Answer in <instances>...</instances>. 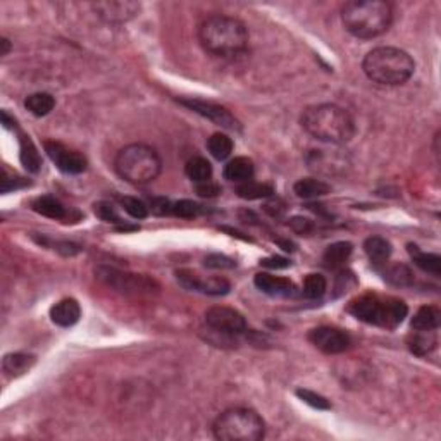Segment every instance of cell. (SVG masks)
<instances>
[{
  "instance_id": "2e32d148",
  "label": "cell",
  "mask_w": 441,
  "mask_h": 441,
  "mask_svg": "<svg viewBox=\"0 0 441 441\" xmlns=\"http://www.w3.org/2000/svg\"><path fill=\"white\" fill-rule=\"evenodd\" d=\"M254 283L262 294L271 296L290 299V296L296 295L295 283L288 278H281V276H273L269 273H257L254 278Z\"/></svg>"
},
{
  "instance_id": "484cf974",
  "label": "cell",
  "mask_w": 441,
  "mask_h": 441,
  "mask_svg": "<svg viewBox=\"0 0 441 441\" xmlns=\"http://www.w3.org/2000/svg\"><path fill=\"white\" fill-rule=\"evenodd\" d=\"M364 252L369 257L370 262L374 264H386L390 261L393 247L391 243L383 237H369L364 242Z\"/></svg>"
},
{
  "instance_id": "bcb514c9",
  "label": "cell",
  "mask_w": 441,
  "mask_h": 441,
  "mask_svg": "<svg viewBox=\"0 0 441 441\" xmlns=\"http://www.w3.org/2000/svg\"><path fill=\"white\" fill-rule=\"evenodd\" d=\"M0 45H2V56H7V53H9V51H11V42L7 38H2V42H0Z\"/></svg>"
},
{
  "instance_id": "7a4b0ae2",
  "label": "cell",
  "mask_w": 441,
  "mask_h": 441,
  "mask_svg": "<svg viewBox=\"0 0 441 441\" xmlns=\"http://www.w3.org/2000/svg\"><path fill=\"white\" fill-rule=\"evenodd\" d=\"M199 42L205 52L216 57H237L249 48L250 35L245 23L232 16L214 14L199 26Z\"/></svg>"
},
{
  "instance_id": "ac0fdd59",
  "label": "cell",
  "mask_w": 441,
  "mask_h": 441,
  "mask_svg": "<svg viewBox=\"0 0 441 441\" xmlns=\"http://www.w3.org/2000/svg\"><path fill=\"white\" fill-rule=\"evenodd\" d=\"M254 172H255L254 160L249 157H234L226 164L224 169H222L224 180L233 181V183H245V181H250L254 178Z\"/></svg>"
},
{
  "instance_id": "d6a6232c",
  "label": "cell",
  "mask_w": 441,
  "mask_h": 441,
  "mask_svg": "<svg viewBox=\"0 0 441 441\" xmlns=\"http://www.w3.org/2000/svg\"><path fill=\"white\" fill-rule=\"evenodd\" d=\"M326 290H328V281L323 274H308L303 281L302 295L308 300L323 299Z\"/></svg>"
},
{
  "instance_id": "5b68a950",
  "label": "cell",
  "mask_w": 441,
  "mask_h": 441,
  "mask_svg": "<svg viewBox=\"0 0 441 441\" xmlns=\"http://www.w3.org/2000/svg\"><path fill=\"white\" fill-rule=\"evenodd\" d=\"M114 171L126 183L143 187L159 178L162 159L154 147L145 143H130L118 152Z\"/></svg>"
},
{
  "instance_id": "f1b7e54d",
  "label": "cell",
  "mask_w": 441,
  "mask_h": 441,
  "mask_svg": "<svg viewBox=\"0 0 441 441\" xmlns=\"http://www.w3.org/2000/svg\"><path fill=\"white\" fill-rule=\"evenodd\" d=\"M24 107L36 118H43L47 114H51L56 107V98L47 92H36L28 95L26 100H24Z\"/></svg>"
},
{
  "instance_id": "5bb4252c",
  "label": "cell",
  "mask_w": 441,
  "mask_h": 441,
  "mask_svg": "<svg viewBox=\"0 0 441 441\" xmlns=\"http://www.w3.org/2000/svg\"><path fill=\"white\" fill-rule=\"evenodd\" d=\"M93 11L97 12L98 18L107 24H123L133 19L140 12L138 2H130V0H107V2H95L92 4Z\"/></svg>"
},
{
  "instance_id": "277c9868",
  "label": "cell",
  "mask_w": 441,
  "mask_h": 441,
  "mask_svg": "<svg viewBox=\"0 0 441 441\" xmlns=\"http://www.w3.org/2000/svg\"><path fill=\"white\" fill-rule=\"evenodd\" d=\"M362 71L374 83L383 86L405 85L415 71V63L409 52L398 47H376L365 53Z\"/></svg>"
},
{
  "instance_id": "6da1fadb",
  "label": "cell",
  "mask_w": 441,
  "mask_h": 441,
  "mask_svg": "<svg viewBox=\"0 0 441 441\" xmlns=\"http://www.w3.org/2000/svg\"><path fill=\"white\" fill-rule=\"evenodd\" d=\"M300 125L312 138L328 145H345L356 137V121L336 104L308 105L300 116Z\"/></svg>"
},
{
  "instance_id": "7c38bea8",
  "label": "cell",
  "mask_w": 441,
  "mask_h": 441,
  "mask_svg": "<svg viewBox=\"0 0 441 441\" xmlns=\"http://www.w3.org/2000/svg\"><path fill=\"white\" fill-rule=\"evenodd\" d=\"M43 148L57 169L66 172V175H81L88 167V160H86L83 154L73 150V148H68L63 143L45 142Z\"/></svg>"
},
{
  "instance_id": "f546056e",
  "label": "cell",
  "mask_w": 441,
  "mask_h": 441,
  "mask_svg": "<svg viewBox=\"0 0 441 441\" xmlns=\"http://www.w3.org/2000/svg\"><path fill=\"white\" fill-rule=\"evenodd\" d=\"M19 150H21L19 152V159H21V164L28 172H38L42 169V159H40L38 150L33 145L30 137H26V135L19 137Z\"/></svg>"
},
{
  "instance_id": "7402d4cb",
  "label": "cell",
  "mask_w": 441,
  "mask_h": 441,
  "mask_svg": "<svg viewBox=\"0 0 441 441\" xmlns=\"http://www.w3.org/2000/svg\"><path fill=\"white\" fill-rule=\"evenodd\" d=\"M31 209L35 210L36 214H40V216L48 217V219L59 221V219H66V217H68V209H66L64 205L56 199V197H51V195L36 197V199L31 202Z\"/></svg>"
},
{
  "instance_id": "b9f144b4",
  "label": "cell",
  "mask_w": 441,
  "mask_h": 441,
  "mask_svg": "<svg viewBox=\"0 0 441 441\" xmlns=\"http://www.w3.org/2000/svg\"><path fill=\"white\" fill-rule=\"evenodd\" d=\"M148 209L157 216H167L172 210V202L164 199V197H154V199H150V207Z\"/></svg>"
},
{
  "instance_id": "4fadbf2b",
  "label": "cell",
  "mask_w": 441,
  "mask_h": 441,
  "mask_svg": "<svg viewBox=\"0 0 441 441\" xmlns=\"http://www.w3.org/2000/svg\"><path fill=\"white\" fill-rule=\"evenodd\" d=\"M176 279L185 290L190 291H199L204 295H212V296H221L229 294L232 290V284L228 279L224 278H209L202 279L199 274L192 273L188 269H180L176 271Z\"/></svg>"
},
{
  "instance_id": "d6986e66",
  "label": "cell",
  "mask_w": 441,
  "mask_h": 441,
  "mask_svg": "<svg viewBox=\"0 0 441 441\" xmlns=\"http://www.w3.org/2000/svg\"><path fill=\"white\" fill-rule=\"evenodd\" d=\"M35 362L36 357L31 353H7L2 360V369L9 378H19L26 374L35 365Z\"/></svg>"
},
{
  "instance_id": "44dd1931",
  "label": "cell",
  "mask_w": 441,
  "mask_h": 441,
  "mask_svg": "<svg viewBox=\"0 0 441 441\" xmlns=\"http://www.w3.org/2000/svg\"><path fill=\"white\" fill-rule=\"evenodd\" d=\"M353 252V245L350 242H336L331 243L328 249L324 250L323 264L328 269H340L348 261L350 255Z\"/></svg>"
},
{
  "instance_id": "8fae6325",
  "label": "cell",
  "mask_w": 441,
  "mask_h": 441,
  "mask_svg": "<svg viewBox=\"0 0 441 441\" xmlns=\"http://www.w3.org/2000/svg\"><path fill=\"white\" fill-rule=\"evenodd\" d=\"M307 338L317 350L328 353V356L347 352L352 345V338L347 331L340 328H331V326H319V328L311 329Z\"/></svg>"
},
{
  "instance_id": "e575fe53",
  "label": "cell",
  "mask_w": 441,
  "mask_h": 441,
  "mask_svg": "<svg viewBox=\"0 0 441 441\" xmlns=\"http://www.w3.org/2000/svg\"><path fill=\"white\" fill-rule=\"evenodd\" d=\"M119 202H121L123 210H125L128 216L133 217V219H145L148 212H150L145 202L137 199V197H121Z\"/></svg>"
},
{
  "instance_id": "ab89813d",
  "label": "cell",
  "mask_w": 441,
  "mask_h": 441,
  "mask_svg": "<svg viewBox=\"0 0 441 441\" xmlns=\"http://www.w3.org/2000/svg\"><path fill=\"white\" fill-rule=\"evenodd\" d=\"M30 185V181L19 178V176H9V172H7V169H4V175H2V193H9L12 190H18L23 187H28Z\"/></svg>"
},
{
  "instance_id": "30bf717a",
  "label": "cell",
  "mask_w": 441,
  "mask_h": 441,
  "mask_svg": "<svg viewBox=\"0 0 441 441\" xmlns=\"http://www.w3.org/2000/svg\"><path fill=\"white\" fill-rule=\"evenodd\" d=\"M180 104L185 105L187 109L193 110L199 116L209 119L214 125L224 128L229 131H242V125L237 118L229 113L226 107L219 104H214V102L202 100V98H180Z\"/></svg>"
},
{
  "instance_id": "52a82bcc",
  "label": "cell",
  "mask_w": 441,
  "mask_h": 441,
  "mask_svg": "<svg viewBox=\"0 0 441 441\" xmlns=\"http://www.w3.org/2000/svg\"><path fill=\"white\" fill-rule=\"evenodd\" d=\"M212 435L219 441H259L266 436V422L254 409L233 407L217 415Z\"/></svg>"
},
{
  "instance_id": "cb8c5ba5",
  "label": "cell",
  "mask_w": 441,
  "mask_h": 441,
  "mask_svg": "<svg viewBox=\"0 0 441 441\" xmlns=\"http://www.w3.org/2000/svg\"><path fill=\"white\" fill-rule=\"evenodd\" d=\"M294 192L296 197H300V199L311 200V199H319V197H323V195H328V193L331 192V187H329V185L323 180L303 178V180H299L294 185Z\"/></svg>"
},
{
  "instance_id": "ba28073f",
  "label": "cell",
  "mask_w": 441,
  "mask_h": 441,
  "mask_svg": "<svg viewBox=\"0 0 441 441\" xmlns=\"http://www.w3.org/2000/svg\"><path fill=\"white\" fill-rule=\"evenodd\" d=\"M95 276L102 284L123 295H150L159 290V284L145 274H133L113 266H98Z\"/></svg>"
},
{
  "instance_id": "9a60e30c",
  "label": "cell",
  "mask_w": 441,
  "mask_h": 441,
  "mask_svg": "<svg viewBox=\"0 0 441 441\" xmlns=\"http://www.w3.org/2000/svg\"><path fill=\"white\" fill-rule=\"evenodd\" d=\"M308 167L316 172H323V175H335L338 169L347 166L345 155L340 152L324 150V148H316V150H308L307 157Z\"/></svg>"
},
{
  "instance_id": "9c48e42d",
  "label": "cell",
  "mask_w": 441,
  "mask_h": 441,
  "mask_svg": "<svg viewBox=\"0 0 441 441\" xmlns=\"http://www.w3.org/2000/svg\"><path fill=\"white\" fill-rule=\"evenodd\" d=\"M205 324H207L210 331L222 335L228 340H234V338H240L249 333L243 314L232 307H224V305H216V307L207 308Z\"/></svg>"
},
{
  "instance_id": "4316f807",
  "label": "cell",
  "mask_w": 441,
  "mask_h": 441,
  "mask_svg": "<svg viewBox=\"0 0 441 441\" xmlns=\"http://www.w3.org/2000/svg\"><path fill=\"white\" fill-rule=\"evenodd\" d=\"M407 249H409L412 261H414V264L419 267V269H422L424 273H430L435 276L441 274V257L438 254L422 252L417 245H412V243L407 245Z\"/></svg>"
},
{
  "instance_id": "8992f818",
  "label": "cell",
  "mask_w": 441,
  "mask_h": 441,
  "mask_svg": "<svg viewBox=\"0 0 441 441\" xmlns=\"http://www.w3.org/2000/svg\"><path fill=\"white\" fill-rule=\"evenodd\" d=\"M347 311L362 323L379 326L385 329L398 328L409 314V307L403 300L376 294L362 295L352 300Z\"/></svg>"
},
{
  "instance_id": "e0dca14e",
  "label": "cell",
  "mask_w": 441,
  "mask_h": 441,
  "mask_svg": "<svg viewBox=\"0 0 441 441\" xmlns=\"http://www.w3.org/2000/svg\"><path fill=\"white\" fill-rule=\"evenodd\" d=\"M81 307L78 300L63 299L51 308V319L61 328H71L80 321Z\"/></svg>"
},
{
  "instance_id": "4dcf8cb0",
  "label": "cell",
  "mask_w": 441,
  "mask_h": 441,
  "mask_svg": "<svg viewBox=\"0 0 441 441\" xmlns=\"http://www.w3.org/2000/svg\"><path fill=\"white\" fill-rule=\"evenodd\" d=\"M185 175L193 183H205V181L212 180V166L207 159L204 157H192L185 164Z\"/></svg>"
},
{
  "instance_id": "3957f363",
  "label": "cell",
  "mask_w": 441,
  "mask_h": 441,
  "mask_svg": "<svg viewBox=\"0 0 441 441\" xmlns=\"http://www.w3.org/2000/svg\"><path fill=\"white\" fill-rule=\"evenodd\" d=\"M341 24L350 35L373 40L385 35L393 23V7L385 0H350L341 7Z\"/></svg>"
},
{
  "instance_id": "d4e9b609",
  "label": "cell",
  "mask_w": 441,
  "mask_h": 441,
  "mask_svg": "<svg viewBox=\"0 0 441 441\" xmlns=\"http://www.w3.org/2000/svg\"><path fill=\"white\" fill-rule=\"evenodd\" d=\"M385 266V271H383V279L386 283H390L391 286H398V288H405L410 286L414 283V273L410 271L409 266L405 264H383Z\"/></svg>"
},
{
  "instance_id": "d590c367",
  "label": "cell",
  "mask_w": 441,
  "mask_h": 441,
  "mask_svg": "<svg viewBox=\"0 0 441 441\" xmlns=\"http://www.w3.org/2000/svg\"><path fill=\"white\" fill-rule=\"evenodd\" d=\"M171 214L176 217H181V219H193V217L202 214V205L193 200H180L172 204Z\"/></svg>"
},
{
  "instance_id": "f35d334b",
  "label": "cell",
  "mask_w": 441,
  "mask_h": 441,
  "mask_svg": "<svg viewBox=\"0 0 441 441\" xmlns=\"http://www.w3.org/2000/svg\"><path fill=\"white\" fill-rule=\"evenodd\" d=\"M357 284V279L353 273H350V271H340L336 276V284H335V290H336V296L341 294H347L350 288H353Z\"/></svg>"
},
{
  "instance_id": "836d02e7",
  "label": "cell",
  "mask_w": 441,
  "mask_h": 441,
  "mask_svg": "<svg viewBox=\"0 0 441 441\" xmlns=\"http://www.w3.org/2000/svg\"><path fill=\"white\" fill-rule=\"evenodd\" d=\"M93 210H95V214H97L98 219H102L104 222H109V224H116L121 229H128L125 221L121 219V216L118 214L116 207H114L110 202H105V200L97 202V204L93 205Z\"/></svg>"
},
{
  "instance_id": "1f68e13d",
  "label": "cell",
  "mask_w": 441,
  "mask_h": 441,
  "mask_svg": "<svg viewBox=\"0 0 441 441\" xmlns=\"http://www.w3.org/2000/svg\"><path fill=\"white\" fill-rule=\"evenodd\" d=\"M233 140L226 133H214L210 135V138L207 140V150L210 152V155L217 160L228 159L229 155L233 154Z\"/></svg>"
},
{
  "instance_id": "83f0119b",
  "label": "cell",
  "mask_w": 441,
  "mask_h": 441,
  "mask_svg": "<svg viewBox=\"0 0 441 441\" xmlns=\"http://www.w3.org/2000/svg\"><path fill=\"white\" fill-rule=\"evenodd\" d=\"M237 195L243 200H261L271 199L274 195V187L269 183H257V181H245L237 188Z\"/></svg>"
},
{
  "instance_id": "603a6c76",
  "label": "cell",
  "mask_w": 441,
  "mask_h": 441,
  "mask_svg": "<svg viewBox=\"0 0 441 441\" xmlns=\"http://www.w3.org/2000/svg\"><path fill=\"white\" fill-rule=\"evenodd\" d=\"M407 345L414 356L426 357L438 345V336H436V331H414L407 338Z\"/></svg>"
},
{
  "instance_id": "74e56055",
  "label": "cell",
  "mask_w": 441,
  "mask_h": 441,
  "mask_svg": "<svg viewBox=\"0 0 441 441\" xmlns=\"http://www.w3.org/2000/svg\"><path fill=\"white\" fill-rule=\"evenodd\" d=\"M204 264L209 269H233V267H237V262H234L232 257H226V255L221 254L207 255Z\"/></svg>"
},
{
  "instance_id": "8d00e7d4",
  "label": "cell",
  "mask_w": 441,
  "mask_h": 441,
  "mask_svg": "<svg viewBox=\"0 0 441 441\" xmlns=\"http://www.w3.org/2000/svg\"><path fill=\"white\" fill-rule=\"evenodd\" d=\"M296 397L302 400V402L308 403L311 407H314V409H317V410H329V409H331V403H329V400L324 398L323 395L316 393V391L299 388V390H296Z\"/></svg>"
},
{
  "instance_id": "f6af8a7d",
  "label": "cell",
  "mask_w": 441,
  "mask_h": 441,
  "mask_svg": "<svg viewBox=\"0 0 441 441\" xmlns=\"http://www.w3.org/2000/svg\"><path fill=\"white\" fill-rule=\"evenodd\" d=\"M264 210H266L269 216L273 217H281L284 214V210H286V207H284V204L281 200L278 199H273L271 202H267L266 205H264Z\"/></svg>"
},
{
  "instance_id": "ee69618b",
  "label": "cell",
  "mask_w": 441,
  "mask_h": 441,
  "mask_svg": "<svg viewBox=\"0 0 441 441\" xmlns=\"http://www.w3.org/2000/svg\"><path fill=\"white\" fill-rule=\"evenodd\" d=\"M262 267H267V269H286V267L291 266L290 259L286 257H279V255H274V257H267L261 261Z\"/></svg>"
},
{
  "instance_id": "7bdbcfd3",
  "label": "cell",
  "mask_w": 441,
  "mask_h": 441,
  "mask_svg": "<svg viewBox=\"0 0 441 441\" xmlns=\"http://www.w3.org/2000/svg\"><path fill=\"white\" fill-rule=\"evenodd\" d=\"M288 224H290V228L294 229L295 233H300V234L311 233L312 228H314V224H312L311 219H307V217H300V216L291 217Z\"/></svg>"
},
{
  "instance_id": "ffe728a7",
  "label": "cell",
  "mask_w": 441,
  "mask_h": 441,
  "mask_svg": "<svg viewBox=\"0 0 441 441\" xmlns=\"http://www.w3.org/2000/svg\"><path fill=\"white\" fill-rule=\"evenodd\" d=\"M441 323V312L435 305H422L412 317L414 331H436Z\"/></svg>"
},
{
  "instance_id": "60d3db41",
  "label": "cell",
  "mask_w": 441,
  "mask_h": 441,
  "mask_svg": "<svg viewBox=\"0 0 441 441\" xmlns=\"http://www.w3.org/2000/svg\"><path fill=\"white\" fill-rule=\"evenodd\" d=\"M222 193L221 187L217 183H212V181H205V183L197 185V195L202 197V199H214V197H219Z\"/></svg>"
}]
</instances>
